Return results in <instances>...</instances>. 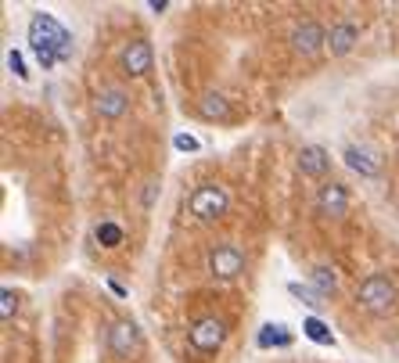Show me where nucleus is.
<instances>
[{
    "label": "nucleus",
    "mask_w": 399,
    "mask_h": 363,
    "mask_svg": "<svg viewBox=\"0 0 399 363\" xmlns=\"http://www.w3.org/2000/svg\"><path fill=\"white\" fill-rule=\"evenodd\" d=\"M29 47L36 50L43 69L72 58V36L54 22L50 15H33V22H29Z\"/></svg>",
    "instance_id": "obj_1"
},
{
    "label": "nucleus",
    "mask_w": 399,
    "mask_h": 363,
    "mask_svg": "<svg viewBox=\"0 0 399 363\" xmlns=\"http://www.w3.org/2000/svg\"><path fill=\"white\" fill-rule=\"evenodd\" d=\"M356 302H360L364 310H371L374 317H388L395 310V302H399V291H395V284L385 273H371V277L360 281Z\"/></svg>",
    "instance_id": "obj_2"
},
{
    "label": "nucleus",
    "mask_w": 399,
    "mask_h": 363,
    "mask_svg": "<svg viewBox=\"0 0 399 363\" xmlns=\"http://www.w3.org/2000/svg\"><path fill=\"white\" fill-rule=\"evenodd\" d=\"M226 209H231V198H226V191L219 184H205L191 195V212L202 220V223H212L219 216H226Z\"/></svg>",
    "instance_id": "obj_3"
},
{
    "label": "nucleus",
    "mask_w": 399,
    "mask_h": 363,
    "mask_svg": "<svg viewBox=\"0 0 399 363\" xmlns=\"http://www.w3.org/2000/svg\"><path fill=\"white\" fill-rule=\"evenodd\" d=\"M245 270V256L234 249V245H219L209 252V273L219 277V281H231Z\"/></svg>",
    "instance_id": "obj_4"
},
{
    "label": "nucleus",
    "mask_w": 399,
    "mask_h": 363,
    "mask_svg": "<svg viewBox=\"0 0 399 363\" xmlns=\"http://www.w3.org/2000/svg\"><path fill=\"white\" fill-rule=\"evenodd\" d=\"M226 338V324L219 317H202L195 327H191V345L198 352H216Z\"/></svg>",
    "instance_id": "obj_5"
},
{
    "label": "nucleus",
    "mask_w": 399,
    "mask_h": 363,
    "mask_svg": "<svg viewBox=\"0 0 399 363\" xmlns=\"http://www.w3.org/2000/svg\"><path fill=\"white\" fill-rule=\"evenodd\" d=\"M292 47H295V54L313 58V54H320V50L327 47V29H324L320 22H302V26L292 33Z\"/></svg>",
    "instance_id": "obj_6"
},
{
    "label": "nucleus",
    "mask_w": 399,
    "mask_h": 363,
    "mask_svg": "<svg viewBox=\"0 0 399 363\" xmlns=\"http://www.w3.org/2000/svg\"><path fill=\"white\" fill-rule=\"evenodd\" d=\"M108 345L116 356H133V349L141 345V331L133 320H119V324H111L108 331Z\"/></svg>",
    "instance_id": "obj_7"
},
{
    "label": "nucleus",
    "mask_w": 399,
    "mask_h": 363,
    "mask_svg": "<svg viewBox=\"0 0 399 363\" xmlns=\"http://www.w3.org/2000/svg\"><path fill=\"white\" fill-rule=\"evenodd\" d=\"M317 209H320L324 216H346V212H349V191L331 180V184H324L320 195H317Z\"/></svg>",
    "instance_id": "obj_8"
},
{
    "label": "nucleus",
    "mask_w": 399,
    "mask_h": 363,
    "mask_svg": "<svg viewBox=\"0 0 399 363\" xmlns=\"http://www.w3.org/2000/svg\"><path fill=\"white\" fill-rule=\"evenodd\" d=\"M151 69V43L148 40H130L123 50V72L126 76H144Z\"/></svg>",
    "instance_id": "obj_9"
},
{
    "label": "nucleus",
    "mask_w": 399,
    "mask_h": 363,
    "mask_svg": "<svg viewBox=\"0 0 399 363\" xmlns=\"http://www.w3.org/2000/svg\"><path fill=\"white\" fill-rule=\"evenodd\" d=\"M356 40H360L356 22H338V26H331V33H327V50H331V54H349V50L356 47Z\"/></svg>",
    "instance_id": "obj_10"
},
{
    "label": "nucleus",
    "mask_w": 399,
    "mask_h": 363,
    "mask_svg": "<svg viewBox=\"0 0 399 363\" xmlns=\"http://www.w3.org/2000/svg\"><path fill=\"white\" fill-rule=\"evenodd\" d=\"M94 108H97V115H104V119H119V115L130 108V97H126L119 87H108V90L97 94Z\"/></svg>",
    "instance_id": "obj_11"
},
{
    "label": "nucleus",
    "mask_w": 399,
    "mask_h": 363,
    "mask_svg": "<svg viewBox=\"0 0 399 363\" xmlns=\"http://www.w3.org/2000/svg\"><path fill=\"white\" fill-rule=\"evenodd\" d=\"M327 151L324 148H317V144H310V148H302L299 151V169H302V176H324L327 173Z\"/></svg>",
    "instance_id": "obj_12"
},
{
    "label": "nucleus",
    "mask_w": 399,
    "mask_h": 363,
    "mask_svg": "<svg viewBox=\"0 0 399 363\" xmlns=\"http://www.w3.org/2000/svg\"><path fill=\"white\" fill-rule=\"evenodd\" d=\"M198 112H202V119H209V123H223V119H231V104H226L223 94H205L198 101Z\"/></svg>",
    "instance_id": "obj_13"
},
{
    "label": "nucleus",
    "mask_w": 399,
    "mask_h": 363,
    "mask_svg": "<svg viewBox=\"0 0 399 363\" xmlns=\"http://www.w3.org/2000/svg\"><path fill=\"white\" fill-rule=\"evenodd\" d=\"M94 237H97V245H104V249H119L126 241V234H123V227L116 220H101L94 227Z\"/></svg>",
    "instance_id": "obj_14"
},
{
    "label": "nucleus",
    "mask_w": 399,
    "mask_h": 363,
    "mask_svg": "<svg viewBox=\"0 0 399 363\" xmlns=\"http://www.w3.org/2000/svg\"><path fill=\"white\" fill-rule=\"evenodd\" d=\"M346 166L356 169L360 176H378V158H371V155H367L364 148H356V144L346 148Z\"/></svg>",
    "instance_id": "obj_15"
},
{
    "label": "nucleus",
    "mask_w": 399,
    "mask_h": 363,
    "mask_svg": "<svg viewBox=\"0 0 399 363\" xmlns=\"http://www.w3.org/2000/svg\"><path fill=\"white\" fill-rule=\"evenodd\" d=\"M302 331H306V338H313L317 345H334V335H331V327H327L324 320H317V317L302 320Z\"/></svg>",
    "instance_id": "obj_16"
},
{
    "label": "nucleus",
    "mask_w": 399,
    "mask_h": 363,
    "mask_svg": "<svg viewBox=\"0 0 399 363\" xmlns=\"http://www.w3.org/2000/svg\"><path fill=\"white\" fill-rule=\"evenodd\" d=\"M313 288H317L320 295H331V291L338 288L334 270H331V266H317V270H313Z\"/></svg>",
    "instance_id": "obj_17"
},
{
    "label": "nucleus",
    "mask_w": 399,
    "mask_h": 363,
    "mask_svg": "<svg viewBox=\"0 0 399 363\" xmlns=\"http://www.w3.org/2000/svg\"><path fill=\"white\" fill-rule=\"evenodd\" d=\"M288 342H292V335L284 331L280 324H266L259 331V345H288Z\"/></svg>",
    "instance_id": "obj_18"
},
{
    "label": "nucleus",
    "mask_w": 399,
    "mask_h": 363,
    "mask_svg": "<svg viewBox=\"0 0 399 363\" xmlns=\"http://www.w3.org/2000/svg\"><path fill=\"white\" fill-rule=\"evenodd\" d=\"M15 310H18V295H15V288H4V291H0V317L11 320Z\"/></svg>",
    "instance_id": "obj_19"
},
{
    "label": "nucleus",
    "mask_w": 399,
    "mask_h": 363,
    "mask_svg": "<svg viewBox=\"0 0 399 363\" xmlns=\"http://www.w3.org/2000/svg\"><path fill=\"white\" fill-rule=\"evenodd\" d=\"M8 69H11L18 80H26V76H29V72H26V62H22V54H18V50H8Z\"/></svg>",
    "instance_id": "obj_20"
},
{
    "label": "nucleus",
    "mask_w": 399,
    "mask_h": 363,
    "mask_svg": "<svg viewBox=\"0 0 399 363\" xmlns=\"http://www.w3.org/2000/svg\"><path fill=\"white\" fill-rule=\"evenodd\" d=\"M173 148H177V151H198V141H195L191 134H177V137H173Z\"/></svg>",
    "instance_id": "obj_21"
},
{
    "label": "nucleus",
    "mask_w": 399,
    "mask_h": 363,
    "mask_svg": "<svg viewBox=\"0 0 399 363\" xmlns=\"http://www.w3.org/2000/svg\"><path fill=\"white\" fill-rule=\"evenodd\" d=\"M155 195H158V184H148V191H144V205H151V202H155Z\"/></svg>",
    "instance_id": "obj_22"
},
{
    "label": "nucleus",
    "mask_w": 399,
    "mask_h": 363,
    "mask_svg": "<svg viewBox=\"0 0 399 363\" xmlns=\"http://www.w3.org/2000/svg\"><path fill=\"white\" fill-rule=\"evenodd\" d=\"M395 349H399V338H395Z\"/></svg>",
    "instance_id": "obj_23"
}]
</instances>
